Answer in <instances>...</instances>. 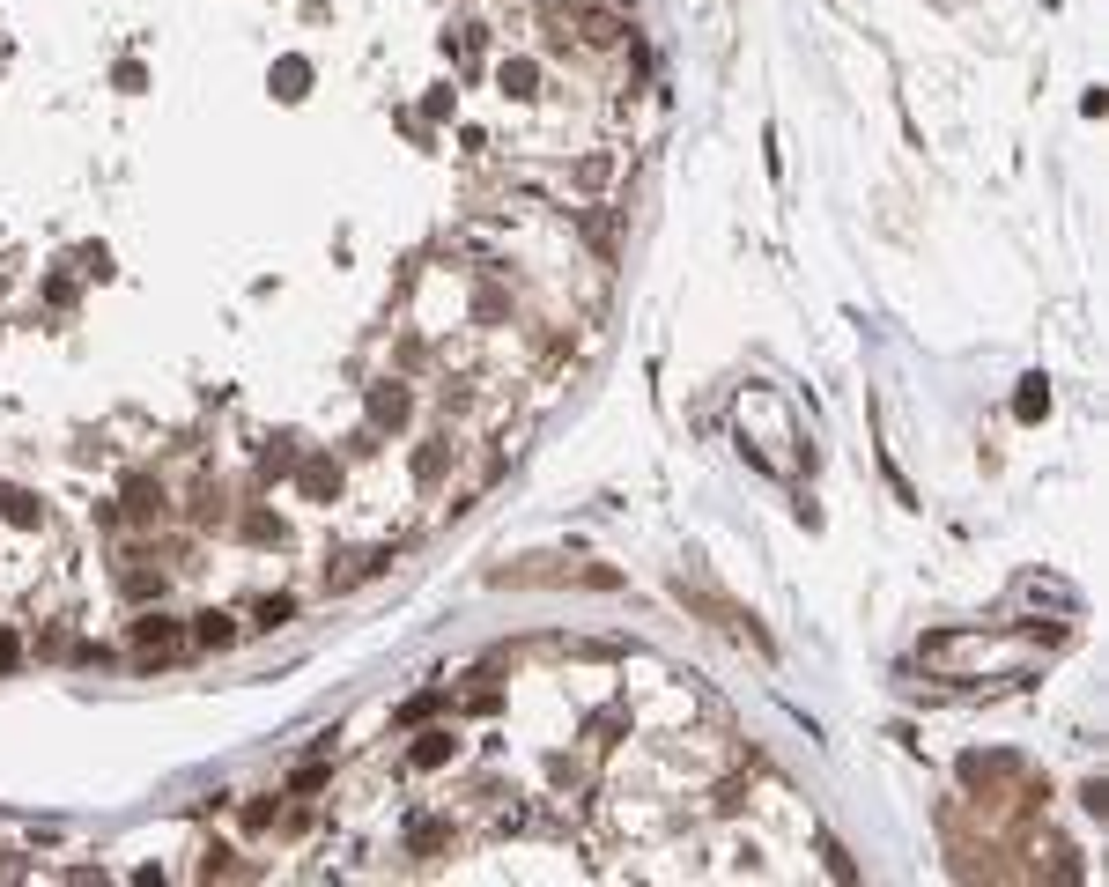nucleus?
I'll return each mask as SVG.
<instances>
[{"label":"nucleus","mask_w":1109,"mask_h":887,"mask_svg":"<svg viewBox=\"0 0 1109 887\" xmlns=\"http://www.w3.org/2000/svg\"><path fill=\"white\" fill-rule=\"evenodd\" d=\"M141 651H171V621H163V614L141 621Z\"/></svg>","instance_id":"f257e3e1"},{"label":"nucleus","mask_w":1109,"mask_h":887,"mask_svg":"<svg viewBox=\"0 0 1109 887\" xmlns=\"http://www.w3.org/2000/svg\"><path fill=\"white\" fill-rule=\"evenodd\" d=\"M193 636H200L208 651H215V644H230V614H200V629H193Z\"/></svg>","instance_id":"f03ea898"},{"label":"nucleus","mask_w":1109,"mask_h":887,"mask_svg":"<svg viewBox=\"0 0 1109 887\" xmlns=\"http://www.w3.org/2000/svg\"><path fill=\"white\" fill-rule=\"evenodd\" d=\"M289 614H296L289 599H267V607H259V629H281V621H289Z\"/></svg>","instance_id":"7ed1b4c3"},{"label":"nucleus","mask_w":1109,"mask_h":887,"mask_svg":"<svg viewBox=\"0 0 1109 887\" xmlns=\"http://www.w3.org/2000/svg\"><path fill=\"white\" fill-rule=\"evenodd\" d=\"M8 658H15V636H0V666H8Z\"/></svg>","instance_id":"20e7f679"}]
</instances>
